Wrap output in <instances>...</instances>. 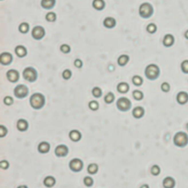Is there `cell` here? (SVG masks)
<instances>
[{"mask_svg":"<svg viewBox=\"0 0 188 188\" xmlns=\"http://www.w3.org/2000/svg\"><path fill=\"white\" fill-rule=\"evenodd\" d=\"M173 143L176 147H185L188 145V135L184 131H179L173 137Z\"/></svg>","mask_w":188,"mask_h":188,"instance_id":"6da1fadb","label":"cell"},{"mask_svg":"<svg viewBox=\"0 0 188 188\" xmlns=\"http://www.w3.org/2000/svg\"><path fill=\"white\" fill-rule=\"evenodd\" d=\"M29 103L33 109H40L45 104V97L41 93H35L31 96Z\"/></svg>","mask_w":188,"mask_h":188,"instance_id":"7a4b0ae2","label":"cell"},{"mask_svg":"<svg viewBox=\"0 0 188 188\" xmlns=\"http://www.w3.org/2000/svg\"><path fill=\"white\" fill-rule=\"evenodd\" d=\"M145 75L148 79L154 80L157 79L160 75V70L159 67L156 64H149L146 66L145 70Z\"/></svg>","mask_w":188,"mask_h":188,"instance_id":"3957f363","label":"cell"},{"mask_svg":"<svg viewBox=\"0 0 188 188\" xmlns=\"http://www.w3.org/2000/svg\"><path fill=\"white\" fill-rule=\"evenodd\" d=\"M154 14V7L149 2L141 4L139 7V14L143 19H149Z\"/></svg>","mask_w":188,"mask_h":188,"instance_id":"277c9868","label":"cell"},{"mask_svg":"<svg viewBox=\"0 0 188 188\" xmlns=\"http://www.w3.org/2000/svg\"><path fill=\"white\" fill-rule=\"evenodd\" d=\"M37 72L35 70L34 68L32 67H27L24 69V72H23V77L24 79L27 81L32 82L35 81L37 79Z\"/></svg>","mask_w":188,"mask_h":188,"instance_id":"5b68a950","label":"cell"},{"mask_svg":"<svg viewBox=\"0 0 188 188\" xmlns=\"http://www.w3.org/2000/svg\"><path fill=\"white\" fill-rule=\"evenodd\" d=\"M29 93V89L25 85H18L14 89V95L18 98H24L27 97Z\"/></svg>","mask_w":188,"mask_h":188,"instance_id":"8992f818","label":"cell"},{"mask_svg":"<svg viewBox=\"0 0 188 188\" xmlns=\"http://www.w3.org/2000/svg\"><path fill=\"white\" fill-rule=\"evenodd\" d=\"M118 109L122 112H126L131 108V102L126 97H120L117 101Z\"/></svg>","mask_w":188,"mask_h":188,"instance_id":"52a82bcc","label":"cell"},{"mask_svg":"<svg viewBox=\"0 0 188 188\" xmlns=\"http://www.w3.org/2000/svg\"><path fill=\"white\" fill-rule=\"evenodd\" d=\"M45 30L41 26H36L32 30V36L35 40H41L45 36Z\"/></svg>","mask_w":188,"mask_h":188,"instance_id":"ba28073f","label":"cell"},{"mask_svg":"<svg viewBox=\"0 0 188 188\" xmlns=\"http://www.w3.org/2000/svg\"><path fill=\"white\" fill-rule=\"evenodd\" d=\"M70 168L74 172L80 171L83 168V162L79 159H74L70 162Z\"/></svg>","mask_w":188,"mask_h":188,"instance_id":"9c48e42d","label":"cell"},{"mask_svg":"<svg viewBox=\"0 0 188 188\" xmlns=\"http://www.w3.org/2000/svg\"><path fill=\"white\" fill-rule=\"evenodd\" d=\"M13 61V55L10 53H2L0 55V63L4 66L10 64Z\"/></svg>","mask_w":188,"mask_h":188,"instance_id":"30bf717a","label":"cell"},{"mask_svg":"<svg viewBox=\"0 0 188 188\" xmlns=\"http://www.w3.org/2000/svg\"><path fill=\"white\" fill-rule=\"evenodd\" d=\"M176 101L179 105H185L188 103V93L185 92V91H181L179 92L177 95H176Z\"/></svg>","mask_w":188,"mask_h":188,"instance_id":"8fae6325","label":"cell"},{"mask_svg":"<svg viewBox=\"0 0 188 188\" xmlns=\"http://www.w3.org/2000/svg\"><path fill=\"white\" fill-rule=\"evenodd\" d=\"M6 75L9 81L12 82V83L17 82L19 79V73L15 70H10L7 71Z\"/></svg>","mask_w":188,"mask_h":188,"instance_id":"7c38bea8","label":"cell"},{"mask_svg":"<svg viewBox=\"0 0 188 188\" xmlns=\"http://www.w3.org/2000/svg\"><path fill=\"white\" fill-rule=\"evenodd\" d=\"M175 38L172 34H166L163 40V44L165 47H171L174 44Z\"/></svg>","mask_w":188,"mask_h":188,"instance_id":"4fadbf2b","label":"cell"},{"mask_svg":"<svg viewBox=\"0 0 188 188\" xmlns=\"http://www.w3.org/2000/svg\"><path fill=\"white\" fill-rule=\"evenodd\" d=\"M163 185L164 188H174L176 186V181L171 176H168L163 179Z\"/></svg>","mask_w":188,"mask_h":188,"instance_id":"5bb4252c","label":"cell"},{"mask_svg":"<svg viewBox=\"0 0 188 188\" xmlns=\"http://www.w3.org/2000/svg\"><path fill=\"white\" fill-rule=\"evenodd\" d=\"M54 152H55V154L58 156H64L67 155L68 152V147L64 145H58L56 147Z\"/></svg>","mask_w":188,"mask_h":188,"instance_id":"9a60e30c","label":"cell"},{"mask_svg":"<svg viewBox=\"0 0 188 188\" xmlns=\"http://www.w3.org/2000/svg\"><path fill=\"white\" fill-rule=\"evenodd\" d=\"M104 26L107 28H113L116 25V20L112 17H107L104 20L103 22Z\"/></svg>","mask_w":188,"mask_h":188,"instance_id":"2e32d148","label":"cell"},{"mask_svg":"<svg viewBox=\"0 0 188 188\" xmlns=\"http://www.w3.org/2000/svg\"><path fill=\"white\" fill-rule=\"evenodd\" d=\"M15 53L19 58H23V57H25L27 55V50L25 47L22 46V45H19V46L15 47Z\"/></svg>","mask_w":188,"mask_h":188,"instance_id":"e0dca14e","label":"cell"},{"mask_svg":"<svg viewBox=\"0 0 188 188\" xmlns=\"http://www.w3.org/2000/svg\"><path fill=\"white\" fill-rule=\"evenodd\" d=\"M145 110L141 106H137L135 107L133 111H132V115L134 116L135 118H140L143 116L144 115Z\"/></svg>","mask_w":188,"mask_h":188,"instance_id":"ac0fdd59","label":"cell"},{"mask_svg":"<svg viewBox=\"0 0 188 188\" xmlns=\"http://www.w3.org/2000/svg\"><path fill=\"white\" fill-rule=\"evenodd\" d=\"M56 3V0H41V6L44 9H51L54 7Z\"/></svg>","mask_w":188,"mask_h":188,"instance_id":"d6986e66","label":"cell"},{"mask_svg":"<svg viewBox=\"0 0 188 188\" xmlns=\"http://www.w3.org/2000/svg\"><path fill=\"white\" fill-rule=\"evenodd\" d=\"M38 151L42 154H45V153L49 152V149H50V145L46 142H41L38 145Z\"/></svg>","mask_w":188,"mask_h":188,"instance_id":"ffe728a7","label":"cell"},{"mask_svg":"<svg viewBox=\"0 0 188 188\" xmlns=\"http://www.w3.org/2000/svg\"><path fill=\"white\" fill-rule=\"evenodd\" d=\"M93 7L97 10H102L105 7V2L104 0H93Z\"/></svg>","mask_w":188,"mask_h":188,"instance_id":"44dd1931","label":"cell"},{"mask_svg":"<svg viewBox=\"0 0 188 188\" xmlns=\"http://www.w3.org/2000/svg\"><path fill=\"white\" fill-rule=\"evenodd\" d=\"M69 137L74 142H77L80 140L82 137L81 133L77 130H73L71 131V132L69 133Z\"/></svg>","mask_w":188,"mask_h":188,"instance_id":"7402d4cb","label":"cell"},{"mask_svg":"<svg viewBox=\"0 0 188 188\" xmlns=\"http://www.w3.org/2000/svg\"><path fill=\"white\" fill-rule=\"evenodd\" d=\"M55 182H56V180H55V179H54V177H52V176H47V177H46L43 180L44 185L47 187H53L54 185V184H55Z\"/></svg>","mask_w":188,"mask_h":188,"instance_id":"603a6c76","label":"cell"},{"mask_svg":"<svg viewBox=\"0 0 188 188\" xmlns=\"http://www.w3.org/2000/svg\"><path fill=\"white\" fill-rule=\"evenodd\" d=\"M129 57L127 55H121L119 56L118 59V64L119 66H124L129 62Z\"/></svg>","mask_w":188,"mask_h":188,"instance_id":"cb8c5ba5","label":"cell"},{"mask_svg":"<svg viewBox=\"0 0 188 188\" xmlns=\"http://www.w3.org/2000/svg\"><path fill=\"white\" fill-rule=\"evenodd\" d=\"M117 89L120 93H126L129 91V86L126 83H120L118 85Z\"/></svg>","mask_w":188,"mask_h":188,"instance_id":"d4e9b609","label":"cell"},{"mask_svg":"<svg viewBox=\"0 0 188 188\" xmlns=\"http://www.w3.org/2000/svg\"><path fill=\"white\" fill-rule=\"evenodd\" d=\"M17 128L19 131H26L28 128V122L25 120H19L17 122Z\"/></svg>","mask_w":188,"mask_h":188,"instance_id":"484cf974","label":"cell"},{"mask_svg":"<svg viewBox=\"0 0 188 188\" xmlns=\"http://www.w3.org/2000/svg\"><path fill=\"white\" fill-rule=\"evenodd\" d=\"M29 29V25L28 23H27V22H23V23H21L19 27V30L20 31L21 33H24V34L28 32Z\"/></svg>","mask_w":188,"mask_h":188,"instance_id":"4316f807","label":"cell"},{"mask_svg":"<svg viewBox=\"0 0 188 188\" xmlns=\"http://www.w3.org/2000/svg\"><path fill=\"white\" fill-rule=\"evenodd\" d=\"M181 72L185 74H188V59L184 60L180 65Z\"/></svg>","mask_w":188,"mask_h":188,"instance_id":"83f0119b","label":"cell"},{"mask_svg":"<svg viewBox=\"0 0 188 188\" xmlns=\"http://www.w3.org/2000/svg\"><path fill=\"white\" fill-rule=\"evenodd\" d=\"M146 30H147V31L149 33L154 34L157 30V27L156 24H154V23H151V24H149V25L147 26Z\"/></svg>","mask_w":188,"mask_h":188,"instance_id":"f1b7e54d","label":"cell"},{"mask_svg":"<svg viewBox=\"0 0 188 188\" xmlns=\"http://www.w3.org/2000/svg\"><path fill=\"white\" fill-rule=\"evenodd\" d=\"M132 95L134 98L137 100H140L143 98V93L140 90H134V92H132Z\"/></svg>","mask_w":188,"mask_h":188,"instance_id":"f546056e","label":"cell"},{"mask_svg":"<svg viewBox=\"0 0 188 188\" xmlns=\"http://www.w3.org/2000/svg\"><path fill=\"white\" fill-rule=\"evenodd\" d=\"M46 19L49 22H54L57 19L56 14H54V12L48 13L46 16Z\"/></svg>","mask_w":188,"mask_h":188,"instance_id":"4dcf8cb0","label":"cell"},{"mask_svg":"<svg viewBox=\"0 0 188 188\" xmlns=\"http://www.w3.org/2000/svg\"><path fill=\"white\" fill-rule=\"evenodd\" d=\"M88 171L90 174H94L98 171V165L96 164H90L88 167Z\"/></svg>","mask_w":188,"mask_h":188,"instance_id":"1f68e13d","label":"cell"},{"mask_svg":"<svg viewBox=\"0 0 188 188\" xmlns=\"http://www.w3.org/2000/svg\"><path fill=\"white\" fill-rule=\"evenodd\" d=\"M132 82H133V83H134L135 86L139 87V86L142 85L143 78H141L140 76H139V75H135V76H134L133 78H132Z\"/></svg>","mask_w":188,"mask_h":188,"instance_id":"d6a6232c","label":"cell"},{"mask_svg":"<svg viewBox=\"0 0 188 188\" xmlns=\"http://www.w3.org/2000/svg\"><path fill=\"white\" fill-rule=\"evenodd\" d=\"M115 100V96H114L112 92H109L106 96L104 97V101L107 103H111Z\"/></svg>","mask_w":188,"mask_h":188,"instance_id":"836d02e7","label":"cell"},{"mask_svg":"<svg viewBox=\"0 0 188 188\" xmlns=\"http://www.w3.org/2000/svg\"><path fill=\"white\" fill-rule=\"evenodd\" d=\"M92 94L96 97H100L102 95V91L99 87H94L92 90Z\"/></svg>","mask_w":188,"mask_h":188,"instance_id":"e575fe53","label":"cell"},{"mask_svg":"<svg viewBox=\"0 0 188 188\" xmlns=\"http://www.w3.org/2000/svg\"><path fill=\"white\" fill-rule=\"evenodd\" d=\"M151 173L154 176H158L160 173V168L158 165H153L151 168Z\"/></svg>","mask_w":188,"mask_h":188,"instance_id":"d590c367","label":"cell"},{"mask_svg":"<svg viewBox=\"0 0 188 188\" xmlns=\"http://www.w3.org/2000/svg\"><path fill=\"white\" fill-rule=\"evenodd\" d=\"M60 51H61L62 53L67 54V53H70V51H71V47H70V46L68 44H63L60 46Z\"/></svg>","mask_w":188,"mask_h":188,"instance_id":"8d00e7d4","label":"cell"},{"mask_svg":"<svg viewBox=\"0 0 188 188\" xmlns=\"http://www.w3.org/2000/svg\"><path fill=\"white\" fill-rule=\"evenodd\" d=\"M98 102L96 101V100H93V101H90L89 103V108H90L91 110L96 111L98 109Z\"/></svg>","mask_w":188,"mask_h":188,"instance_id":"74e56055","label":"cell"},{"mask_svg":"<svg viewBox=\"0 0 188 188\" xmlns=\"http://www.w3.org/2000/svg\"><path fill=\"white\" fill-rule=\"evenodd\" d=\"M161 89L163 92H168L171 89V86L167 82H164V83H162L161 85Z\"/></svg>","mask_w":188,"mask_h":188,"instance_id":"f35d334b","label":"cell"},{"mask_svg":"<svg viewBox=\"0 0 188 188\" xmlns=\"http://www.w3.org/2000/svg\"><path fill=\"white\" fill-rule=\"evenodd\" d=\"M71 75H72V73H71V72L69 70H64V71L63 72V74H62V75H63V78L66 80L70 79L71 77Z\"/></svg>","mask_w":188,"mask_h":188,"instance_id":"ab89813d","label":"cell"},{"mask_svg":"<svg viewBox=\"0 0 188 188\" xmlns=\"http://www.w3.org/2000/svg\"><path fill=\"white\" fill-rule=\"evenodd\" d=\"M84 183H85V185L88 187L92 186L93 184V179L90 178V177H88H88H85V178L84 179Z\"/></svg>","mask_w":188,"mask_h":188,"instance_id":"60d3db41","label":"cell"},{"mask_svg":"<svg viewBox=\"0 0 188 188\" xmlns=\"http://www.w3.org/2000/svg\"><path fill=\"white\" fill-rule=\"evenodd\" d=\"M4 103H5L6 105H10L13 103V98L11 97L7 96L6 97H5V99H4Z\"/></svg>","mask_w":188,"mask_h":188,"instance_id":"b9f144b4","label":"cell"},{"mask_svg":"<svg viewBox=\"0 0 188 188\" xmlns=\"http://www.w3.org/2000/svg\"><path fill=\"white\" fill-rule=\"evenodd\" d=\"M7 128H6L5 126H3V125H1V126H0V137H5V135L7 134Z\"/></svg>","mask_w":188,"mask_h":188,"instance_id":"7bdbcfd3","label":"cell"},{"mask_svg":"<svg viewBox=\"0 0 188 188\" xmlns=\"http://www.w3.org/2000/svg\"><path fill=\"white\" fill-rule=\"evenodd\" d=\"M0 166H1V168H2V169H7L9 167L8 162L6 161V160H3V161L0 162Z\"/></svg>","mask_w":188,"mask_h":188,"instance_id":"ee69618b","label":"cell"},{"mask_svg":"<svg viewBox=\"0 0 188 188\" xmlns=\"http://www.w3.org/2000/svg\"><path fill=\"white\" fill-rule=\"evenodd\" d=\"M83 63L80 59H76L74 61V66L77 68H81L82 66Z\"/></svg>","mask_w":188,"mask_h":188,"instance_id":"f6af8a7d","label":"cell"},{"mask_svg":"<svg viewBox=\"0 0 188 188\" xmlns=\"http://www.w3.org/2000/svg\"><path fill=\"white\" fill-rule=\"evenodd\" d=\"M185 38L188 40V30H187L185 32Z\"/></svg>","mask_w":188,"mask_h":188,"instance_id":"bcb514c9","label":"cell"},{"mask_svg":"<svg viewBox=\"0 0 188 188\" xmlns=\"http://www.w3.org/2000/svg\"><path fill=\"white\" fill-rule=\"evenodd\" d=\"M140 188H149V185H143Z\"/></svg>","mask_w":188,"mask_h":188,"instance_id":"7dc6e473","label":"cell"},{"mask_svg":"<svg viewBox=\"0 0 188 188\" xmlns=\"http://www.w3.org/2000/svg\"><path fill=\"white\" fill-rule=\"evenodd\" d=\"M18 188H27V187L26 186V185H21V186H19Z\"/></svg>","mask_w":188,"mask_h":188,"instance_id":"c3c4849f","label":"cell"},{"mask_svg":"<svg viewBox=\"0 0 188 188\" xmlns=\"http://www.w3.org/2000/svg\"><path fill=\"white\" fill-rule=\"evenodd\" d=\"M186 128H187V131H188V122L186 124Z\"/></svg>","mask_w":188,"mask_h":188,"instance_id":"681fc988","label":"cell"}]
</instances>
